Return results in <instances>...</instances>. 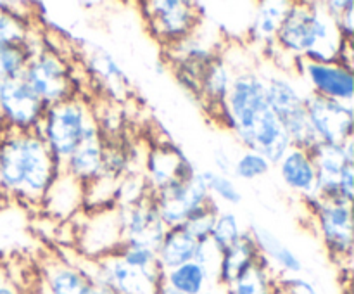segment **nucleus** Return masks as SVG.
<instances>
[{"label":"nucleus","mask_w":354,"mask_h":294,"mask_svg":"<svg viewBox=\"0 0 354 294\" xmlns=\"http://www.w3.org/2000/svg\"><path fill=\"white\" fill-rule=\"evenodd\" d=\"M97 294H114V293L111 289H107V287H97Z\"/></svg>","instance_id":"c03bdc74"},{"label":"nucleus","mask_w":354,"mask_h":294,"mask_svg":"<svg viewBox=\"0 0 354 294\" xmlns=\"http://www.w3.org/2000/svg\"><path fill=\"white\" fill-rule=\"evenodd\" d=\"M248 232L254 239L259 255L277 275H301L304 270L303 261L279 235L259 223H252Z\"/></svg>","instance_id":"4be33fe9"},{"label":"nucleus","mask_w":354,"mask_h":294,"mask_svg":"<svg viewBox=\"0 0 354 294\" xmlns=\"http://www.w3.org/2000/svg\"><path fill=\"white\" fill-rule=\"evenodd\" d=\"M259 256L261 255H259L258 248H256L254 239H252L251 234L245 230L244 235H242L234 246H230V248L223 251L220 270H218L216 286H221L227 289V287L230 286L237 277H241L252 263L258 261Z\"/></svg>","instance_id":"a878e982"},{"label":"nucleus","mask_w":354,"mask_h":294,"mask_svg":"<svg viewBox=\"0 0 354 294\" xmlns=\"http://www.w3.org/2000/svg\"><path fill=\"white\" fill-rule=\"evenodd\" d=\"M23 80L45 107L78 95L71 64L61 52L40 45L30 54Z\"/></svg>","instance_id":"423d86ee"},{"label":"nucleus","mask_w":354,"mask_h":294,"mask_svg":"<svg viewBox=\"0 0 354 294\" xmlns=\"http://www.w3.org/2000/svg\"><path fill=\"white\" fill-rule=\"evenodd\" d=\"M199 241L192 237L183 227H171L166 230L161 244L156 249L159 265L162 270L175 268V266L196 259Z\"/></svg>","instance_id":"bb28decb"},{"label":"nucleus","mask_w":354,"mask_h":294,"mask_svg":"<svg viewBox=\"0 0 354 294\" xmlns=\"http://www.w3.org/2000/svg\"><path fill=\"white\" fill-rule=\"evenodd\" d=\"M83 204H85V187L64 172L55 176L41 201V206L48 217L59 220L71 218L73 214L78 213Z\"/></svg>","instance_id":"5701e85b"},{"label":"nucleus","mask_w":354,"mask_h":294,"mask_svg":"<svg viewBox=\"0 0 354 294\" xmlns=\"http://www.w3.org/2000/svg\"><path fill=\"white\" fill-rule=\"evenodd\" d=\"M151 197L159 217L168 228L183 225L190 214L213 199L201 172H196V175L190 176L189 180L171 183L151 194Z\"/></svg>","instance_id":"9d476101"},{"label":"nucleus","mask_w":354,"mask_h":294,"mask_svg":"<svg viewBox=\"0 0 354 294\" xmlns=\"http://www.w3.org/2000/svg\"><path fill=\"white\" fill-rule=\"evenodd\" d=\"M45 113V104L23 78L3 82L0 89V118L9 130L35 131Z\"/></svg>","instance_id":"4468645a"},{"label":"nucleus","mask_w":354,"mask_h":294,"mask_svg":"<svg viewBox=\"0 0 354 294\" xmlns=\"http://www.w3.org/2000/svg\"><path fill=\"white\" fill-rule=\"evenodd\" d=\"M118 213L123 244L142 246L154 251L159 248L168 227L159 217L151 196L130 206H118Z\"/></svg>","instance_id":"2eb2a0df"},{"label":"nucleus","mask_w":354,"mask_h":294,"mask_svg":"<svg viewBox=\"0 0 354 294\" xmlns=\"http://www.w3.org/2000/svg\"><path fill=\"white\" fill-rule=\"evenodd\" d=\"M82 266L97 287H107L114 294H159L165 270H145L130 265L111 252L99 259H85Z\"/></svg>","instance_id":"6e6552de"},{"label":"nucleus","mask_w":354,"mask_h":294,"mask_svg":"<svg viewBox=\"0 0 354 294\" xmlns=\"http://www.w3.org/2000/svg\"><path fill=\"white\" fill-rule=\"evenodd\" d=\"M162 284L178 291L180 294H201L206 289H209V287L216 286L213 277L196 259L175 266V268L165 270Z\"/></svg>","instance_id":"cd10ccee"},{"label":"nucleus","mask_w":354,"mask_h":294,"mask_svg":"<svg viewBox=\"0 0 354 294\" xmlns=\"http://www.w3.org/2000/svg\"><path fill=\"white\" fill-rule=\"evenodd\" d=\"M201 294H227V289H225V287H221V286H213V287H209V289H206L204 293H201Z\"/></svg>","instance_id":"a19ab883"},{"label":"nucleus","mask_w":354,"mask_h":294,"mask_svg":"<svg viewBox=\"0 0 354 294\" xmlns=\"http://www.w3.org/2000/svg\"><path fill=\"white\" fill-rule=\"evenodd\" d=\"M83 52L86 55L85 62L90 76H95L97 82L102 85L104 92H107L111 99L120 102L131 95L130 80L106 48L88 44V47L83 48Z\"/></svg>","instance_id":"412c9836"},{"label":"nucleus","mask_w":354,"mask_h":294,"mask_svg":"<svg viewBox=\"0 0 354 294\" xmlns=\"http://www.w3.org/2000/svg\"><path fill=\"white\" fill-rule=\"evenodd\" d=\"M30 40V28L26 21L12 10L0 12V45H26Z\"/></svg>","instance_id":"f704fd0d"},{"label":"nucleus","mask_w":354,"mask_h":294,"mask_svg":"<svg viewBox=\"0 0 354 294\" xmlns=\"http://www.w3.org/2000/svg\"><path fill=\"white\" fill-rule=\"evenodd\" d=\"M2 85H3V82H0V89H2Z\"/></svg>","instance_id":"49530a36"},{"label":"nucleus","mask_w":354,"mask_h":294,"mask_svg":"<svg viewBox=\"0 0 354 294\" xmlns=\"http://www.w3.org/2000/svg\"><path fill=\"white\" fill-rule=\"evenodd\" d=\"M140 12L147 31L165 48H171L192 37L203 24L199 3L183 0L142 2Z\"/></svg>","instance_id":"0eeeda50"},{"label":"nucleus","mask_w":354,"mask_h":294,"mask_svg":"<svg viewBox=\"0 0 354 294\" xmlns=\"http://www.w3.org/2000/svg\"><path fill=\"white\" fill-rule=\"evenodd\" d=\"M268 104L282 123L290 145L310 151L318 144L306 113V93L286 73L265 76Z\"/></svg>","instance_id":"39448f33"},{"label":"nucleus","mask_w":354,"mask_h":294,"mask_svg":"<svg viewBox=\"0 0 354 294\" xmlns=\"http://www.w3.org/2000/svg\"><path fill=\"white\" fill-rule=\"evenodd\" d=\"M196 166L192 165L185 152L175 144H159L147 152L145 158V182L151 194L171 185L183 182L196 175Z\"/></svg>","instance_id":"f3484780"},{"label":"nucleus","mask_w":354,"mask_h":294,"mask_svg":"<svg viewBox=\"0 0 354 294\" xmlns=\"http://www.w3.org/2000/svg\"><path fill=\"white\" fill-rule=\"evenodd\" d=\"M61 166L35 131L6 128L0 135V192L24 206H41Z\"/></svg>","instance_id":"7ed1b4c3"},{"label":"nucleus","mask_w":354,"mask_h":294,"mask_svg":"<svg viewBox=\"0 0 354 294\" xmlns=\"http://www.w3.org/2000/svg\"><path fill=\"white\" fill-rule=\"evenodd\" d=\"M244 232L245 230H242L237 214L232 213V211L220 210V213L216 214V220H214L213 230H211V239L221 251H225L230 246H234L244 235Z\"/></svg>","instance_id":"7c9ffc66"},{"label":"nucleus","mask_w":354,"mask_h":294,"mask_svg":"<svg viewBox=\"0 0 354 294\" xmlns=\"http://www.w3.org/2000/svg\"><path fill=\"white\" fill-rule=\"evenodd\" d=\"M214 165H216V169H214V172L223 173V175H230L234 161H232V158L223 151V149H216V151H214Z\"/></svg>","instance_id":"58836bf2"},{"label":"nucleus","mask_w":354,"mask_h":294,"mask_svg":"<svg viewBox=\"0 0 354 294\" xmlns=\"http://www.w3.org/2000/svg\"><path fill=\"white\" fill-rule=\"evenodd\" d=\"M97 125L92 102L75 95L68 100L45 107L37 134L44 138L59 166L82 144L86 131Z\"/></svg>","instance_id":"20e7f679"},{"label":"nucleus","mask_w":354,"mask_h":294,"mask_svg":"<svg viewBox=\"0 0 354 294\" xmlns=\"http://www.w3.org/2000/svg\"><path fill=\"white\" fill-rule=\"evenodd\" d=\"M317 168V199L346 203L341 190V178L346 166L354 165V142L349 138L342 145L315 144L310 149ZM349 204V203H346Z\"/></svg>","instance_id":"ddd939ff"},{"label":"nucleus","mask_w":354,"mask_h":294,"mask_svg":"<svg viewBox=\"0 0 354 294\" xmlns=\"http://www.w3.org/2000/svg\"><path fill=\"white\" fill-rule=\"evenodd\" d=\"M0 294H24L23 291L19 289V286L12 282V280H7L2 287H0Z\"/></svg>","instance_id":"ea45409f"},{"label":"nucleus","mask_w":354,"mask_h":294,"mask_svg":"<svg viewBox=\"0 0 354 294\" xmlns=\"http://www.w3.org/2000/svg\"><path fill=\"white\" fill-rule=\"evenodd\" d=\"M275 166L287 189L304 201L317 199V168L308 149L290 147Z\"/></svg>","instance_id":"aec40b11"},{"label":"nucleus","mask_w":354,"mask_h":294,"mask_svg":"<svg viewBox=\"0 0 354 294\" xmlns=\"http://www.w3.org/2000/svg\"><path fill=\"white\" fill-rule=\"evenodd\" d=\"M214 118L234 134L245 151L258 152L272 166L292 147L268 104L265 76L254 69L234 73L227 99Z\"/></svg>","instance_id":"f257e3e1"},{"label":"nucleus","mask_w":354,"mask_h":294,"mask_svg":"<svg viewBox=\"0 0 354 294\" xmlns=\"http://www.w3.org/2000/svg\"><path fill=\"white\" fill-rule=\"evenodd\" d=\"M218 213H220V208L216 206L214 199H211L206 206H203L196 213L190 214L185 223L180 225V227L185 228L196 241L201 242L204 239L211 237V230H213V225Z\"/></svg>","instance_id":"473e14b6"},{"label":"nucleus","mask_w":354,"mask_h":294,"mask_svg":"<svg viewBox=\"0 0 354 294\" xmlns=\"http://www.w3.org/2000/svg\"><path fill=\"white\" fill-rule=\"evenodd\" d=\"M294 75L308 85V92L337 102L351 104L354 100L353 66L341 61L315 62L299 59L294 62Z\"/></svg>","instance_id":"9b49d317"},{"label":"nucleus","mask_w":354,"mask_h":294,"mask_svg":"<svg viewBox=\"0 0 354 294\" xmlns=\"http://www.w3.org/2000/svg\"><path fill=\"white\" fill-rule=\"evenodd\" d=\"M76 244L85 259H99L116 251L123 244L118 206L92 211V217L76 232Z\"/></svg>","instance_id":"dca6fc26"},{"label":"nucleus","mask_w":354,"mask_h":294,"mask_svg":"<svg viewBox=\"0 0 354 294\" xmlns=\"http://www.w3.org/2000/svg\"><path fill=\"white\" fill-rule=\"evenodd\" d=\"M234 71L221 54L214 55L203 68L199 76V100L213 114L223 106L230 90Z\"/></svg>","instance_id":"b1692460"},{"label":"nucleus","mask_w":354,"mask_h":294,"mask_svg":"<svg viewBox=\"0 0 354 294\" xmlns=\"http://www.w3.org/2000/svg\"><path fill=\"white\" fill-rule=\"evenodd\" d=\"M104 151H106L104 135L99 125H95L86 131L82 144L75 149V152L62 163L61 172L73 176L83 187H86L93 180L99 178V175L102 173Z\"/></svg>","instance_id":"a211bd4d"},{"label":"nucleus","mask_w":354,"mask_h":294,"mask_svg":"<svg viewBox=\"0 0 354 294\" xmlns=\"http://www.w3.org/2000/svg\"><path fill=\"white\" fill-rule=\"evenodd\" d=\"M289 6L290 2L283 0H266L256 6L254 17L249 26V40L263 52L273 50L275 47L277 33Z\"/></svg>","instance_id":"393cba45"},{"label":"nucleus","mask_w":354,"mask_h":294,"mask_svg":"<svg viewBox=\"0 0 354 294\" xmlns=\"http://www.w3.org/2000/svg\"><path fill=\"white\" fill-rule=\"evenodd\" d=\"M277 273L259 256L241 277L227 287V294H275Z\"/></svg>","instance_id":"c85d7f7f"},{"label":"nucleus","mask_w":354,"mask_h":294,"mask_svg":"<svg viewBox=\"0 0 354 294\" xmlns=\"http://www.w3.org/2000/svg\"><path fill=\"white\" fill-rule=\"evenodd\" d=\"M30 54L28 45H0V82L23 78Z\"/></svg>","instance_id":"c756f323"},{"label":"nucleus","mask_w":354,"mask_h":294,"mask_svg":"<svg viewBox=\"0 0 354 294\" xmlns=\"http://www.w3.org/2000/svg\"><path fill=\"white\" fill-rule=\"evenodd\" d=\"M221 256H223V251L214 244V241L211 237L204 239V241H201L199 246H197L196 261L201 263V265L207 270V273L213 277L214 282H216L218 279V270H220Z\"/></svg>","instance_id":"e433bc0d"},{"label":"nucleus","mask_w":354,"mask_h":294,"mask_svg":"<svg viewBox=\"0 0 354 294\" xmlns=\"http://www.w3.org/2000/svg\"><path fill=\"white\" fill-rule=\"evenodd\" d=\"M286 55L296 62H335L353 66V40L339 30L324 2H290L277 33L270 59Z\"/></svg>","instance_id":"f03ea898"},{"label":"nucleus","mask_w":354,"mask_h":294,"mask_svg":"<svg viewBox=\"0 0 354 294\" xmlns=\"http://www.w3.org/2000/svg\"><path fill=\"white\" fill-rule=\"evenodd\" d=\"M306 113L318 142L342 145L353 138L354 111L351 104L306 93Z\"/></svg>","instance_id":"f8f14e48"},{"label":"nucleus","mask_w":354,"mask_h":294,"mask_svg":"<svg viewBox=\"0 0 354 294\" xmlns=\"http://www.w3.org/2000/svg\"><path fill=\"white\" fill-rule=\"evenodd\" d=\"M7 280H9V275H7V268L2 265V263H0V287H2L3 284L7 282Z\"/></svg>","instance_id":"79ce46f5"},{"label":"nucleus","mask_w":354,"mask_h":294,"mask_svg":"<svg viewBox=\"0 0 354 294\" xmlns=\"http://www.w3.org/2000/svg\"><path fill=\"white\" fill-rule=\"evenodd\" d=\"M201 173L206 180L207 190H209L213 199H220L230 206H239L242 203V192L230 176L214 172V169H204Z\"/></svg>","instance_id":"2f4dec72"},{"label":"nucleus","mask_w":354,"mask_h":294,"mask_svg":"<svg viewBox=\"0 0 354 294\" xmlns=\"http://www.w3.org/2000/svg\"><path fill=\"white\" fill-rule=\"evenodd\" d=\"M275 294H320L313 282L301 275H277Z\"/></svg>","instance_id":"4c0bfd02"},{"label":"nucleus","mask_w":354,"mask_h":294,"mask_svg":"<svg viewBox=\"0 0 354 294\" xmlns=\"http://www.w3.org/2000/svg\"><path fill=\"white\" fill-rule=\"evenodd\" d=\"M159 294H180V293H178V291L171 289L169 286H166V284H162L161 289H159Z\"/></svg>","instance_id":"37998d69"},{"label":"nucleus","mask_w":354,"mask_h":294,"mask_svg":"<svg viewBox=\"0 0 354 294\" xmlns=\"http://www.w3.org/2000/svg\"><path fill=\"white\" fill-rule=\"evenodd\" d=\"M306 203L310 204L317 232L330 258L339 263V266H342V263L349 265L354 244L353 204L320 199H311Z\"/></svg>","instance_id":"1a4fd4ad"},{"label":"nucleus","mask_w":354,"mask_h":294,"mask_svg":"<svg viewBox=\"0 0 354 294\" xmlns=\"http://www.w3.org/2000/svg\"><path fill=\"white\" fill-rule=\"evenodd\" d=\"M114 252H116L120 258H123L127 263H130V265L133 266H138V268L162 270V266L159 265L158 255H156L154 249L142 248V246L121 244Z\"/></svg>","instance_id":"c9c22d12"},{"label":"nucleus","mask_w":354,"mask_h":294,"mask_svg":"<svg viewBox=\"0 0 354 294\" xmlns=\"http://www.w3.org/2000/svg\"><path fill=\"white\" fill-rule=\"evenodd\" d=\"M47 294H97V286L78 263L47 258L41 265Z\"/></svg>","instance_id":"6ab92c4d"},{"label":"nucleus","mask_w":354,"mask_h":294,"mask_svg":"<svg viewBox=\"0 0 354 294\" xmlns=\"http://www.w3.org/2000/svg\"><path fill=\"white\" fill-rule=\"evenodd\" d=\"M272 165L268 159L252 151H244L232 165V175L241 180H256L268 175Z\"/></svg>","instance_id":"72a5a7b5"},{"label":"nucleus","mask_w":354,"mask_h":294,"mask_svg":"<svg viewBox=\"0 0 354 294\" xmlns=\"http://www.w3.org/2000/svg\"><path fill=\"white\" fill-rule=\"evenodd\" d=\"M3 131H6V125H3L2 118H0V135H2V134H3Z\"/></svg>","instance_id":"a18cd8bd"}]
</instances>
